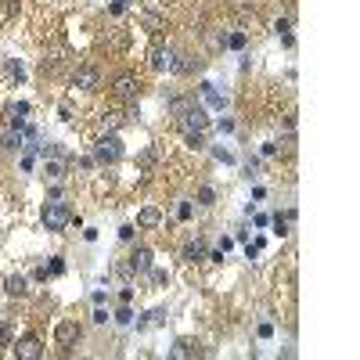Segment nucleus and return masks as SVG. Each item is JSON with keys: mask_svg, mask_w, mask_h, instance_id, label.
<instances>
[{"mask_svg": "<svg viewBox=\"0 0 360 360\" xmlns=\"http://www.w3.org/2000/svg\"><path fill=\"white\" fill-rule=\"evenodd\" d=\"M173 112H177V126L180 134H206L209 130V115L202 105H187V101H173Z\"/></svg>", "mask_w": 360, "mask_h": 360, "instance_id": "1", "label": "nucleus"}, {"mask_svg": "<svg viewBox=\"0 0 360 360\" xmlns=\"http://www.w3.org/2000/svg\"><path fill=\"white\" fill-rule=\"evenodd\" d=\"M112 97L119 105H137L141 101V79L137 76H119L115 87H112Z\"/></svg>", "mask_w": 360, "mask_h": 360, "instance_id": "2", "label": "nucleus"}, {"mask_svg": "<svg viewBox=\"0 0 360 360\" xmlns=\"http://www.w3.org/2000/svg\"><path fill=\"white\" fill-rule=\"evenodd\" d=\"M69 223V206L58 202V198H47V206H44V227L47 231H65Z\"/></svg>", "mask_w": 360, "mask_h": 360, "instance_id": "3", "label": "nucleus"}, {"mask_svg": "<svg viewBox=\"0 0 360 360\" xmlns=\"http://www.w3.org/2000/svg\"><path fill=\"white\" fill-rule=\"evenodd\" d=\"M94 155H97V162H119V158H123V141H119L115 134H105L97 141Z\"/></svg>", "mask_w": 360, "mask_h": 360, "instance_id": "4", "label": "nucleus"}, {"mask_svg": "<svg viewBox=\"0 0 360 360\" xmlns=\"http://www.w3.org/2000/svg\"><path fill=\"white\" fill-rule=\"evenodd\" d=\"M72 87L87 90V94H94V90L101 87V72H97L94 65H79V69L72 72Z\"/></svg>", "mask_w": 360, "mask_h": 360, "instance_id": "5", "label": "nucleus"}, {"mask_svg": "<svg viewBox=\"0 0 360 360\" xmlns=\"http://www.w3.org/2000/svg\"><path fill=\"white\" fill-rule=\"evenodd\" d=\"M79 335H83V332H79L76 321H61V324L54 328V342H58V346H72V342H79Z\"/></svg>", "mask_w": 360, "mask_h": 360, "instance_id": "6", "label": "nucleus"}, {"mask_svg": "<svg viewBox=\"0 0 360 360\" xmlns=\"http://www.w3.org/2000/svg\"><path fill=\"white\" fill-rule=\"evenodd\" d=\"M105 44H108V51H115V54H126V51H130V29H112Z\"/></svg>", "mask_w": 360, "mask_h": 360, "instance_id": "7", "label": "nucleus"}, {"mask_svg": "<svg viewBox=\"0 0 360 360\" xmlns=\"http://www.w3.org/2000/svg\"><path fill=\"white\" fill-rule=\"evenodd\" d=\"M40 353H44V346H40V339H32V335H29V339H18V342H15V356L36 360Z\"/></svg>", "mask_w": 360, "mask_h": 360, "instance_id": "8", "label": "nucleus"}, {"mask_svg": "<svg viewBox=\"0 0 360 360\" xmlns=\"http://www.w3.org/2000/svg\"><path fill=\"white\" fill-rule=\"evenodd\" d=\"M130 270L134 274H148L151 270V249H134V256H130Z\"/></svg>", "mask_w": 360, "mask_h": 360, "instance_id": "9", "label": "nucleus"}, {"mask_svg": "<svg viewBox=\"0 0 360 360\" xmlns=\"http://www.w3.org/2000/svg\"><path fill=\"white\" fill-rule=\"evenodd\" d=\"M158 223H162V213H158L155 206H144V209L137 213V227H144V231H155Z\"/></svg>", "mask_w": 360, "mask_h": 360, "instance_id": "10", "label": "nucleus"}, {"mask_svg": "<svg viewBox=\"0 0 360 360\" xmlns=\"http://www.w3.org/2000/svg\"><path fill=\"white\" fill-rule=\"evenodd\" d=\"M206 252H209V245L202 242V238H194V242H187V245H184V259H187V263L206 259Z\"/></svg>", "mask_w": 360, "mask_h": 360, "instance_id": "11", "label": "nucleus"}, {"mask_svg": "<svg viewBox=\"0 0 360 360\" xmlns=\"http://www.w3.org/2000/svg\"><path fill=\"white\" fill-rule=\"evenodd\" d=\"M4 288H8V296H25L29 292V281H25L22 274H11L8 281H4Z\"/></svg>", "mask_w": 360, "mask_h": 360, "instance_id": "12", "label": "nucleus"}, {"mask_svg": "<svg viewBox=\"0 0 360 360\" xmlns=\"http://www.w3.org/2000/svg\"><path fill=\"white\" fill-rule=\"evenodd\" d=\"M173 58H177V54H173V51H162V47H155V51H151V65H155V69H170Z\"/></svg>", "mask_w": 360, "mask_h": 360, "instance_id": "13", "label": "nucleus"}, {"mask_svg": "<svg viewBox=\"0 0 360 360\" xmlns=\"http://www.w3.org/2000/svg\"><path fill=\"white\" fill-rule=\"evenodd\" d=\"M25 115H29V105H25V101H15V105L8 108V119H11L15 126H22V123H25Z\"/></svg>", "mask_w": 360, "mask_h": 360, "instance_id": "14", "label": "nucleus"}, {"mask_svg": "<svg viewBox=\"0 0 360 360\" xmlns=\"http://www.w3.org/2000/svg\"><path fill=\"white\" fill-rule=\"evenodd\" d=\"M202 94H206V101H209L213 108H223V94H220L213 83H202Z\"/></svg>", "mask_w": 360, "mask_h": 360, "instance_id": "15", "label": "nucleus"}, {"mask_svg": "<svg viewBox=\"0 0 360 360\" xmlns=\"http://www.w3.org/2000/svg\"><path fill=\"white\" fill-rule=\"evenodd\" d=\"M194 353H198V346H194V342H184V339L170 349V356H177V360H180V356H194Z\"/></svg>", "mask_w": 360, "mask_h": 360, "instance_id": "16", "label": "nucleus"}, {"mask_svg": "<svg viewBox=\"0 0 360 360\" xmlns=\"http://www.w3.org/2000/svg\"><path fill=\"white\" fill-rule=\"evenodd\" d=\"M4 148H8V151H18V148H22V130H8V134H4Z\"/></svg>", "mask_w": 360, "mask_h": 360, "instance_id": "17", "label": "nucleus"}, {"mask_svg": "<svg viewBox=\"0 0 360 360\" xmlns=\"http://www.w3.org/2000/svg\"><path fill=\"white\" fill-rule=\"evenodd\" d=\"M61 173H65V162H61V158H47V177L58 180Z\"/></svg>", "mask_w": 360, "mask_h": 360, "instance_id": "18", "label": "nucleus"}, {"mask_svg": "<svg viewBox=\"0 0 360 360\" xmlns=\"http://www.w3.org/2000/svg\"><path fill=\"white\" fill-rule=\"evenodd\" d=\"M166 321V310H151L148 317H144V321H141V328H151V324H162Z\"/></svg>", "mask_w": 360, "mask_h": 360, "instance_id": "19", "label": "nucleus"}, {"mask_svg": "<svg viewBox=\"0 0 360 360\" xmlns=\"http://www.w3.org/2000/svg\"><path fill=\"white\" fill-rule=\"evenodd\" d=\"M115 321H119V324H130V321H134V313H130V303H123V306L115 310Z\"/></svg>", "mask_w": 360, "mask_h": 360, "instance_id": "20", "label": "nucleus"}, {"mask_svg": "<svg viewBox=\"0 0 360 360\" xmlns=\"http://www.w3.org/2000/svg\"><path fill=\"white\" fill-rule=\"evenodd\" d=\"M15 342V328L11 324H0V346H11Z\"/></svg>", "mask_w": 360, "mask_h": 360, "instance_id": "21", "label": "nucleus"}, {"mask_svg": "<svg viewBox=\"0 0 360 360\" xmlns=\"http://www.w3.org/2000/svg\"><path fill=\"white\" fill-rule=\"evenodd\" d=\"M223 44H231L234 51H242V47H245V32H231V36L223 40Z\"/></svg>", "mask_w": 360, "mask_h": 360, "instance_id": "22", "label": "nucleus"}, {"mask_svg": "<svg viewBox=\"0 0 360 360\" xmlns=\"http://www.w3.org/2000/svg\"><path fill=\"white\" fill-rule=\"evenodd\" d=\"M144 25H148L151 32H158V29H162V18H158L155 11H148V15H144Z\"/></svg>", "mask_w": 360, "mask_h": 360, "instance_id": "23", "label": "nucleus"}, {"mask_svg": "<svg viewBox=\"0 0 360 360\" xmlns=\"http://www.w3.org/2000/svg\"><path fill=\"white\" fill-rule=\"evenodd\" d=\"M198 202H202V206H213V202H216V191H213V187H202V191H198Z\"/></svg>", "mask_w": 360, "mask_h": 360, "instance_id": "24", "label": "nucleus"}, {"mask_svg": "<svg viewBox=\"0 0 360 360\" xmlns=\"http://www.w3.org/2000/svg\"><path fill=\"white\" fill-rule=\"evenodd\" d=\"M274 234H288V216H274Z\"/></svg>", "mask_w": 360, "mask_h": 360, "instance_id": "25", "label": "nucleus"}, {"mask_svg": "<svg viewBox=\"0 0 360 360\" xmlns=\"http://www.w3.org/2000/svg\"><path fill=\"white\" fill-rule=\"evenodd\" d=\"M177 220H191V202H180L177 206Z\"/></svg>", "mask_w": 360, "mask_h": 360, "instance_id": "26", "label": "nucleus"}, {"mask_svg": "<svg viewBox=\"0 0 360 360\" xmlns=\"http://www.w3.org/2000/svg\"><path fill=\"white\" fill-rule=\"evenodd\" d=\"M151 281H155V285H166L170 274H166V270H151Z\"/></svg>", "mask_w": 360, "mask_h": 360, "instance_id": "27", "label": "nucleus"}, {"mask_svg": "<svg viewBox=\"0 0 360 360\" xmlns=\"http://www.w3.org/2000/svg\"><path fill=\"white\" fill-rule=\"evenodd\" d=\"M61 270H65V263H61V256H54L51 267H47V274H61Z\"/></svg>", "mask_w": 360, "mask_h": 360, "instance_id": "28", "label": "nucleus"}, {"mask_svg": "<svg viewBox=\"0 0 360 360\" xmlns=\"http://www.w3.org/2000/svg\"><path fill=\"white\" fill-rule=\"evenodd\" d=\"M119 238H123V242H130V238H134V223H123V227H119Z\"/></svg>", "mask_w": 360, "mask_h": 360, "instance_id": "29", "label": "nucleus"}, {"mask_svg": "<svg viewBox=\"0 0 360 360\" xmlns=\"http://www.w3.org/2000/svg\"><path fill=\"white\" fill-rule=\"evenodd\" d=\"M270 335H274V324L263 321V324H259V339H270Z\"/></svg>", "mask_w": 360, "mask_h": 360, "instance_id": "30", "label": "nucleus"}, {"mask_svg": "<svg viewBox=\"0 0 360 360\" xmlns=\"http://www.w3.org/2000/svg\"><path fill=\"white\" fill-rule=\"evenodd\" d=\"M119 126V115H105V130H115Z\"/></svg>", "mask_w": 360, "mask_h": 360, "instance_id": "31", "label": "nucleus"}, {"mask_svg": "<svg viewBox=\"0 0 360 360\" xmlns=\"http://www.w3.org/2000/svg\"><path fill=\"white\" fill-rule=\"evenodd\" d=\"M216 158H220V162H234V155H231V151H223V148H216Z\"/></svg>", "mask_w": 360, "mask_h": 360, "instance_id": "32", "label": "nucleus"}, {"mask_svg": "<svg viewBox=\"0 0 360 360\" xmlns=\"http://www.w3.org/2000/svg\"><path fill=\"white\" fill-rule=\"evenodd\" d=\"M94 321H97V324H105V321H108V310H101V306H97V310H94Z\"/></svg>", "mask_w": 360, "mask_h": 360, "instance_id": "33", "label": "nucleus"}]
</instances>
